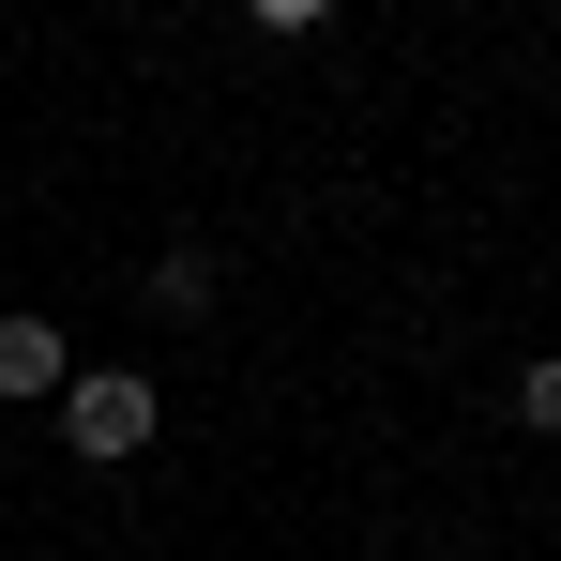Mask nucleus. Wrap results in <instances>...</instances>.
<instances>
[{
	"mask_svg": "<svg viewBox=\"0 0 561 561\" xmlns=\"http://www.w3.org/2000/svg\"><path fill=\"white\" fill-rule=\"evenodd\" d=\"M46 410H61V440H77V456H92V470H122V456H152V425H168V394H152V379H137V365H77V379H61V394H46Z\"/></svg>",
	"mask_w": 561,
	"mask_h": 561,
	"instance_id": "nucleus-1",
	"label": "nucleus"
},
{
	"mask_svg": "<svg viewBox=\"0 0 561 561\" xmlns=\"http://www.w3.org/2000/svg\"><path fill=\"white\" fill-rule=\"evenodd\" d=\"M61 379H77V350H61V319H0V394H15V410H46Z\"/></svg>",
	"mask_w": 561,
	"mask_h": 561,
	"instance_id": "nucleus-2",
	"label": "nucleus"
},
{
	"mask_svg": "<svg viewBox=\"0 0 561 561\" xmlns=\"http://www.w3.org/2000/svg\"><path fill=\"white\" fill-rule=\"evenodd\" d=\"M137 304H152V319H213V243H168V259H152V288H137Z\"/></svg>",
	"mask_w": 561,
	"mask_h": 561,
	"instance_id": "nucleus-3",
	"label": "nucleus"
},
{
	"mask_svg": "<svg viewBox=\"0 0 561 561\" xmlns=\"http://www.w3.org/2000/svg\"><path fill=\"white\" fill-rule=\"evenodd\" d=\"M516 425H531V440H561V350H547V365H516Z\"/></svg>",
	"mask_w": 561,
	"mask_h": 561,
	"instance_id": "nucleus-4",
	"label": "nucleus"
},
{
	"mask_svg": "<svg viewBox=\"0 0 561 561\" xmlns=\"http://www.w3.org/2000/svg\"><path fill=\"white\" fill-rule=\"evenodd\" d=\"M243 15H259V31H334L350 0H243Z\"/></svg>",
	"mask_w": 561,
	"mask_h": 561,
	"instance_id": "nucleus-5",
	"label": "nucleus"
}]
</instances>
